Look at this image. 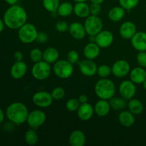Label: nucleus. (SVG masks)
<instances>
[{
  "mask_svg": "<svg viewBox=\"0 0 146 146\" xmlns=\"http://www.w3.org/2000/svg\"><path fill=\"white\" fill-rule=\"evenodd\" d=\"M24 140H25L26 143L28 145H36L38 141V135L36 131V129L30 128V129L27 130L24 135Z\"/></svg>",
  "mask_w": 146,
  "mask_h": 146,
  "instance_id": "c756f323",
  "label": "nucleus"
},
{
  "mask_svg": "<svg viewBox=\"0 0 146 146\" xmlns=\"http://www.w3.org/2000/svg\"><path fill=\"white\" fill-rule=\"evenodd\" d=\"M136 32V25L131 21H127L123 23L119 29V33L121 36L126 40H131Z\"/></svg>",
  "mask_w": 146,
  "mask_h": 146,
  "instance_id": "4468645a",
  "label": "nucleus"
},
{
  "mask_svg": "<svg viewBox=\"0 0 146 146\" xmlns=\"http://www.w3.org/2000/svg\"><path fill=\"white\" fill-rule=\"evenodd\" d=\"M114 41V36L108 30H102L96 36V43L101 48H106L112 45Z\"/></svg>",
  "mask_w": 146,
  "mask_h": 146,
  "instance_id": "ddd939ff",
  "label": "nucleus"
},
{
  "mask_svg": "<svg viewBox=\"0 0 146 146\" xmlns=\"http://www.w3.org/2000/svg\"><path fill=\"white\" fill-rule=\"evenodd\" d=\"M129 74L131 80L135 84H142L146 80L145 68L141 66L133 68Z\"/></svg>",
  "mask_w": 146,
  "mask_h": 146,
  "instance_id": "4be33fe9",
  "label": "nucleus"
},
{
  "mask_svg": "<svg viewBox=\"0 0 146 146\" xmlns=\"http://www.w3.org/2000/svg\"><path fill=\"white\" fill-rule=\"evenodd\" d=\"M118 92L121 97L129 101L134 98L136 94V86L131 80H125L122 81L119 86Z\"/></svg>",
  "mask_w": 146,
  "mask_h": 146,
  "instance_id": "9d476101",
  "label": "nucleus"
},
{
  "mask_svg": "<svg viewBox=\"0 0 146 146\" xmlns=\"http://www.w3.org/2000/svg\"><path fill=\"white\" fill-rule=\"evenodd\" d=\"M74 12L76 17L81 19H86L91 14L90 5L86 4V1L76 2V4L74 6Z\"/></svg>",
  "mask_w": 146,
  "mask_h": 146,
  "instance_id": "b1692460",
  "label": "nucleus"
},
{
  "mask_svg": "<svg viewBox=\"0 0 146 146\" xmlns=\"http://www.w3.org/2000/svg\"><path fill=\"white\" fill-rule=\"evenodd\" d=\"M51 94L52 96L53 99L56 100V101H59V100H61L62 98H64V97L65 96L66 92L64 88L58 86L56 87V88H54L52 90Z\"/></svg>",
  "mask_w": 146,
  "mask_h": 146,
  "instance_id": "c9c22d12",
  "label": "nucleus"
},
{
  "mask_svg": "<svg viewBox=\"0 0 146 146\" xmlns=\"http://www.w3.org/2000/svg\"><path fill=\"white\" fill-rule=\"evenodd\" d=\"M95 94L100 99L109 101L111 98L115 96L116 88L112 80L108 78H101L96 83L94 86Z\"/></svg>",
  "mask_w": 146,
  "mask_h": 146,
  "instance_id": "7ed1b4c3",
  "label": "nucleus"
},
{
  "mask_svg": "<svg viewBox=\"0 0 146 146\" xmlns=\"http://www.w3.org/2000/svg\"><path fill=\"white\" fill-rule=\"evenodd\" d=\"M79 70L81 74L87 77H92L97 74L98 66L94 61V60L85 59L78 61V63Z\"/></svg>",
  "mask_w": 146,
  "mask_h": 146,
  "instance_id": "f8f14e48",
  "label": "nucleus"
},
{
  "mask_svg": "<svg viewBox=\"0 0 146 146\" xmlns=\"http://www.w3.org/2000/svg\"><path fill=\"white\" fill-rule=\"evenodd\" d=\"M44 8L50 13L57 12L60 4V0H42Z\"/></svg>",
  "mask_w": 146,
  "mask_h": 146,
  "instance_id": "7c9ffc66",
  "label": "nucleus"
},
{
  "mask_svg": "<svg viewBox=\"0 0 146 146\" xmlns=\"http://www.w3.org/2000/svg\"><path fill=\"white\" fill-rule=\"evenodd\" d=\"M14 58L16 61H23V58H24V54H23V53L21 52V51H17L14 53Z\"/></svg>",
  "mask_w": 146,
  "mask_h": 146,
  "instance_id": "79ce46f5",
  "label": "nucleus"
},
{
  "mask_svg": "<svg viewBox=\"0 0 146 146\" xmlns=\"http://www.w3.org/2000/svg\"><path fill=\"white\" fill-rule=\"evenodd\" d=\"M74 65L68 60H58L54 63L53 71L58 78L61 79H67L72 76L74 73Z\"/></svg>",
  "mask_w": 146,
  "mask_h": 146,
  "instance_id": "39448f33",
  "label": "nucleus"
},
{
  "mask_svg": "<svg viewBox=\"0 0 146 146\" xmlns=\"http://www.w3.org/2000/svg\"><path fill=\"white\" fill-rule=\"evenodd\" d=\"M28 14L24 7L18 4L11 5L4 12V20L6 27L11 29H19L26 24Z\"/></svg>",
  "mask_w": 146,
  "mask_h": 146,
  "instance_id": "f257e3e1",
  "label": "nucleus"
},
{
  "mask_svg": "<svg viewBox=\"0 0 146 146\" xmlns=\"http://www.w3.org/2000/svg\"><path fill=\"white\" fill-rule=\"evenodd\" d=\"M136 61L140 66L146 68V51H139L136 56Z\"/></svg>",
  "mask_w": 146,
  "mask_h": 146,
  "instance_id": "58836bf2",
  "label": "nucleus"
},
{
  "mask_svg": "<svg viewBox=\"0 0 146 146\" xmlns=\"http://www.w3.org/2000/svg\"><path fill=\"white\" fill-rule=\"evenodd\" d=\"M76 113L78 118L83 121H88L91 120L94 114L95 113L94 106L88 102L81 104Z\"/></svg>",
  "mask_w": 146,
  "mask_h": 146,
  "instance_id": "f3484780",
  "label": "nucleus"
},
{
  "mask_svg": "<svg viewBox=\"0 0 146 146\" xmlns=\"http://www.w3.org/2000/svg\"><path fill=\"white\" fill-rule=\"evenodd\" d=\"M32 101L34 105L39 108H48L52 104L54 99L50 93L41 91L35 93L32 96Z\"/></svg>",
  "mask_w": 146,
  "mask_h": 146,
  "instance_id": "1a4fd4ad",
  "label": "nucleus"
},
{
  "mask_svg": "<svg viewBox=\"0 0 146 146\" xmlns=\"http://www.w3.org/2000/svg\"><path fill=\"white\" fill-rule=\"evenodd\" d=\"M142 84H143V88H145V89L146 90V80H145V81H144L143 83Z\"/></svg>",
  "mask_w": 146,
  "mask_h": 146,
  "instance_id": "3c124183",
  "label": "nucleus"
},
{
  "mask_svg": "<svg viewBox=\"0 0 146 146\" xmlns=\"http://www.w3.org/2000/svg\"><path fill=\"white\" fill-rule=\"evenodd\" d=\"M59 58V52L54 47H48L43 51V60L48 64H54Z\"/></svg>",
  "mask_w": 146,
  "mask_h": 146,
  "instance_id": "393cba45",
  "label": "nucleus"
},
{
  "mask_svg": "<svg viewBox=\"0 0 146 146\" xmlns=\"http://www.w3.org/2000/svg\"><path fill=\"white\" fill-rule=\"evenodd\" d=\"M28 70L27 64L23 61H15L10 70V75L14 79L19 80L26 75Z\"/></svg>",
  "mask_w": 146,
  "mask_h": 146,
  "instance_id": "2eb2a0df",
  "label": "nucleus"
},
{
  "mask_svg": "<svg viewBox=\"0 0 146 146\" xmlns=\"http://www.w3.org/2000/svg\"><path fill=\"white\" fill-rule=\"evenodd\" d=\"M30 58L34 63L38 62L43 60V52L38 48H32L29 54Z\"/></svg>",
  "mask_w": 146,
  "mask_h": 146,
  "instance_id": "f704fd0d",
  "label": "nucleus"
},
{
  "mask_svg": "<svg viewBox=\"0 0 146 146\" xmlns=\"http://www.w3.org/2000/svg\"><path fill=\"white\" fill-rule=\"evenodd\" d=\"M68 32L73 38L76 40L84 39L87 34L84 25L77 21L69 24Z\"/></svg>",
  "mask_w": 146,
  "mask_h": 146,
  "instance_id": "a211bd4d",
  "label": "nucleus"
},
{
  "mask_svg": "<svg viewBox=\"0 0 146 146\" xmlns=\"http://www.w3.org/2000/svg\"><path fill=\"white\" fill-rule=\"evenodd\" d=\"M5 114H4V111H2L1 108H0V125L4 122V118H5Z\"/></svg>",
  "mask_w": 146,
  "mask_h": 146,
  "instance_id": "c03bdc74",
  "label": "nucleus"
},
{
  "mask_svg": "<svg viewBox=\"0 0 146 146\" xmlns=\"http://www.w3.org/2000/svg\"><path fill=\"white\" fill-rule=\"evenodd\" d=\"M131 41L132 46L138 52L146 51V32L145 31H137Z\"/></svg>",
  "mask_w": 146,
  "mask_h": 146,
  "instance_id": "dca6fc26",
  "label": "nucleus"
},
{
  "mask_svg": "<svg viewBox=\"0 0 146 146\" xmlns=\"http://www.w3.org/2000/svg\"><path fill=\"white\" fill-rule=\"evenodd\" d=\"M111 74H112V70H111V67H110L109 66L106 65V64H102V65L98 66L97 74L101 78H108L111 75Z\"/></svg>",
  "mask_w": 146,
  "mask_h": 146,
  "instance_id": "2f4dec72",
  "label": "nucleus"
},
{
  "mask_svg": "<svg viewBox=\"0 0 146 146\" xmlns=\"http://www.w3.org/2000/svg\"><path fill=\"white\" fill-rule=\"evenodd\" d=\"M29 113L25 104L21 102H14L7 107L5 115L11 123L20 125L27 122Z\"/></svg>",
  "mask_w": 146,
  "mask_h": 146,
  "instance_id": "f03ea898",
  "label": "nucleus"
},
{
  "mask_svg": "<svg viewBox=\"0 0 146 146\" xmlns=\"http://www.w3.org/2000/svg\"><path fill=\"white\" fill-rule=\"evenodd\" d=\"M5 26H6L5 23H4V20L0 19V33H1L3 31H4Z\"/></svg>",
  "mask_w": 146,
  "mask_h": 146,
  "instance_id": "a18cd8bd",
  "label": "nucleus"
},
{
  "mask_svg": "<svg viewBox=\"0 0 146 146\" xmlns=\"http://www.w3.org/2000/svg\"><path fill=\"white\" fill-rule=\"evenodd\" d=\"M9 5H14V4H17L19 0H4Z\"/></svg>",
  "mask_w": 146,
  "mask_h": 146,
  "instance_id": "49530a36",
  "label": "nucleus"
},
{
  "mask_svg": "<svg viewBox=\"0 0 146 146\" xmlns=\"http://www.w3.org/2000/svg\"><path fill=\"white\" fill-rule=\"evenodd\" d=\"M46 121V115L43 111L36 109L29 113L27 123L29 126L34 129H37L42 126Z\"/></svg>",
  "mask_w": 146,
  "mask_h": 146,
  "instance_id": "6e6552de",
  "label": "nucleus"
},
{
  "mask_svg": "<svg viewBox=\"0 0 146 146\" xmlns=\"http://www.w3.org/2000/svg\"><path fill=\"white\" fill-rule=\"evenodd\" d=\"M69 24L65 21H58L56 23L55 29L59 33H65L68 31Z\"/></svg>",
  "mask_w": 146,
  "mask_h": 146,
  "instance_id": "4c0bfd02",
  "label": "nucleus"
},
{
  "mask_svg": "<svg viewBox=\"0 0 146 146\" xmlns=\"http://www.w3.org/2000/svg\"><path fill=\"white\" fill-rule=\"evenodd\" d=\"M94 108V113L98 117L101 118L106 116L111 109L109 101L104 99H100L99 101H97Z\"/></svg>",
  "mask_w": 146,
  "mask_h": 146,
  "instance_id": "aec40b11",
  "label": "nucleus"
},
{
  "mask_svg": "<svg viewBox=\"0 0 146 146\" xmlns=\"http://www.w3.org/2000/svg\"><path fill=\"white\" fill-rule=\"evenodd\" d=\"M127 107H128V111H131L135 115L141 114L143 112L144 110L143 104L139 99L134 98H131L128 101Z\"/></svg>",
  "mask_w": 146,
  "mask_h": 146,
  "instance_id": "a878e982",
  "label": "nucleus"
},
{
  "mask_svg": "<svg viewBox=\"0 0 146 146\" xmlns=\"http://www.w3.org/2000/svg\"><path fill=\"white\" fill-rule=\"evenodd\" d=\"M88 39L90 42H96V36H89Z\"/></svg>",
  "mask_w": 146,
  "mask_h": 146,
  "instance_id": "09e8293b",
  "label": "nucleus"
},
{
  "mask_svg": "<svg viewBox=\"0 0 146 146\" xmlns=\"http://www.w3.org/2000/svg\"><path fill=\"white\" fill-rule=\"evenodd\" d=\"M78 101H79L80 104H85V103L88 102V97L86 95H84V94H81L78 96Z\"/></svg>",
  "mask_w": 146,
  "mask_h": 146,
  "instance_id": "37998d69",
  "label": "nucleus"
},
{
  "mask_svg": "<svg viewBox=\"0 0 146 146\" xmlns=\"http://www.w3.org/2000/svg\"><path fill=\"white\" fill-rule=\"evenodd\" d=\"M121 7H122L124 9L130 10L133 9L138 6L140 0H118Z\"/></svg>",
  "mask_w": 146,
  "mask_h": 146,
  "instance_id": "72a5a7b5",
  "label": "nucleus"
},
{
  "mask_svg": "<svg viewBox=\"0 0 146 146\" xmlns=\"http://www.w3.org/2000/svg\"><path fill=\"white\" fill-rule=\"evenodd\" d=\"M112 74L117 78H123L131 71V65L126 60L120 59L115 61L111 66Z\"/></svg>",
  "mask_w": 146,
  "mask_h": 146,
  "instance_id": "9b49d317",
  "label": "nucleus"
},
{
  "mask_svg": "<svg viewBox=\"0 0 146 146\" xmlns=\"http://www.w3.org/2000/svg\"><path fill=\"white\" fill-rule=\"evenodd\" d=\"M36 41L38 43H39V44H45L48 41V35L45 32H44V31L38 32Z\"/></svg>",
  "mask_w": 146,
  "mask_h": 146,
  "instance_id": "a19ab883",
  "label": "nucleus"
},
{
  "mask_svg": "<svg viewBox=\"0 0 146 146\" xmlns=\"http://www.w3.org/2000/svg\"><path fill=\"white\" fill-rule=\"evenodd\" d=\"M118 121L120 124L124 127H131L134 125L135 121V115L127 110H123L121 112L118 114Z\"/></svg>",
  "mask_w": 146,
  "mask_h": 146,
  "instance_id": "412c9836",
  "label": "nucleus"
},
{
  "mask_svg": "<svg viewBox=\"0 0 146 146\" xmlns=\"http://www.w3.org/2000/svg\"></svg>",
  "mask_w": 146,
  "mask_h": 146,
  "instance_id": "603ef678",
  "label": "nucleus"
},
{
  "mask_svg": "<svg viewBox=\"0 0 146 146\" xmlns=\"http://www.w3.org/2000/svg\"><path fill=\"white\" fill-rule=\"evenodd\" d=\"M84 25L88 36H96L102 31L104 27L102 19L98 16L91 14L86 18Z\"/></svg>",
  "mask_w": 146,
  "mask_h": 146,
  "instance_id": "0eeeda50",
  "label": "nucleus"
},
{
  "mask_svg": "<svg viewBox=\"0 0 146 146\" xmlns=\"http://www.w3.org/2000/svg\"><path fill=\"white\" fill-rule=\"evenodd\" d=\"M111 108L115 111H123L125 109L128 105L127 100L123 97L113 96L109 100Z\"/></svg>",
  "mask_w": 146,
  "mask_h": 146,
  "instance_id": "cd10ccee",
  "label": "nucleus"
},
{
  "mask_svg": "<svg viewBox=\"0 0 146 146\" xmlns=\"http://www.w3.org/2000/svg\"><path fill=\"white\" fill-rule=\"evenodd\" d=\"M101 52V47L96 42L88 43L84 48V55L87 59L94 60L98 58Z\"/></svg>",
  "mask_w": 146,
  "mask_h": 146,
  "instance_id": "6ab92c4d",
  "label": "nucleus"
},
{
  "mask_svg": "<svg viewBox=\"0 0 146 146\" xmlns=\"http://www.w3.org/2000/svg\"><path fill=\"white\" fill-rule=\"evenodd\" d=\"M75 2H82V1H86L88 0H74Z\"/></svg>",
  "mask_w": 146,
  "mask_h": 146,
  "instance_id": "8fccbe9b",
  "label": "nucleus"
},
{
  "mask_svg": "<svg viewBox=\"0 0 146 146\" xmlns=\"http://www.w3.org/2000/svg\"><path fill=\"white\" fill-rule=\"evenodd\" d=\"M86 138L83 131L79 130L74 131L69 135L68 142L71 146H84L86 144Z\"/></svg>",
  "mask_w": 146,
  "mask_h": 146,
  "instance_id": "5701e85b",
  "label": "nucleus"
},
{
  "mask_svg": "<svg viewBox=\"0 0 146 146\" xmlns=\"http://www.w3.org/2000/svg\"><path fill=\"white\" fill-rule=\"evenodd\" d=\"M51 67L50 64L46 62L44 60L34 63L31 68V75L38 81H44L47 79L51 75Z\"/></svg>",
  "mask_w": 146,
  "mask_h": 146,
  "instance_id": "423d86ee",
  "label": "nucleus"
},
{
  "mask_svg": "<svg viewBox=\"0 0 146 146\" xmlns=\"http://www.w3.org/2000/svg\"><path fill=\"white\" fill-rule=\"evenodd\" d=\"M90 1H91V3H94V4H101L105 0H90Z\"/></svg>",
  "mask_w": 146,
  "mask_h": 146,
  "instance_id": "de8ad7c7",
  "label": "nucleus"
},
{
  "mask_svg": "<svg viewBox=\"0 0 146 146\" xmlns=\"http://www.w3.org/2000/svg\"><path fill=\"white\" fill-rule=\"evenodd\" d=\"M101 11V4H94L91 3L90 5V13L91 15L98 16Z\"/></svg>",
  "mask_w": 146,
  "mask_h": 146,
  "instance_id": "ea45409f",
  "label": "nucleus"
},
{
  "mask_svg": "<svg viewBox=\"0 0 146 146\" xmlns=\"http://www.w3.org/2000/svg\"><path fill=\"white\" fill-rule=\"evenodd\" d=\"M74 12V6L68 1L60 3L59 7L57 10V14L62 17H69Z\"/></svg>",
  "mask_w": 146,
  "mask_h": 146,
  "instance_id": "c85d7f7f",
  "label": "nucleus"
},
{
  "mask_svg": "<svg viewBox=\"0 0 146 146\" xmlns=\"http://www.w3.org/2000/svg\"><path fill=\"white\" fill-rule=\"evenodd\" d=\"M66 58L71 64L74 65V64H78L79 61V54L75 50H71L68 51L67 54Z\"/></svg>",
  "mask_w": 146,
  "mask_h": 146,
  "instance_id": "e433bc0d",
  "label": "nucleus"
},
{
  "mask_svg": "<svg viewBox=\"0 0 146 146\" xmlns=\"http://www.w3.org/2000/svg\"><path fill=\"white\" fill-rule=\"evenodd\" d=\"M80 105H81V104H80L78 98H70L69 100L66 101V108L70 112H75L78 109Z\"/></svg>",
  "mask_w": 146,
  "mask_h": 146,
  "instance_id": "473e14b6",
  "label": "nucleus"
},
{
  "mask_svg": "<svg viewBox=\"0 0 146 146\" xmlns=\"http://www.w3.org/2000/svg\"><path fill=\"white\" fill-rule=\"evenodd\" d=\"M125 9L122 7H114L111 8L108 11V18L113 22H118L123 19L125 17Z\"/></svg>",
  "mask_w": 146,
  "mask_h": 146,
  "instance_id": "bb28decb",
  "label": "nucleus"
},
{
  "mask_svg": "<svg viewBox=\"0 0 146 146\" xmlns=\"http://www.w3.org/2000/svg\"><path fill=\"white\" fill-rule=\"evenodd\" d=\"M38 32L34 24L27 22L18 29V37L22 43L29 44L36 41Z\"/></svg>",
  "mask_w": 146,
  "mask_h": 146,
  "instance_id": "20e7f679",
  "label": "nucleus"
}]
</instances>
